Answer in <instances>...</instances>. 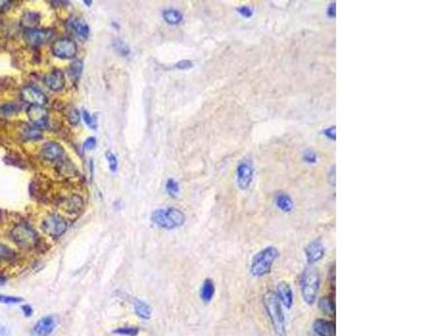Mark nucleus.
I'll return each instance as SVG.
<instances>
[{
	"instance_id": "f257e3e1",
	"label": "nucleus",
	"mask_w": 448,
	"mask_h": 336,
	"mask_svg": "<svg viewBox=\"0 0 448 336\" xmlns=\"http://www.w3.org/2000/svg\"><path fill=\"white\" fill-rule=\"evenodd\" d=\"M262 306L265 308L276 336H287L285 313L275 290L266 291L262 296Z\"/></svg>"
},
{
	"instance_id": "f03ea898",
	"label": "nucleus",
	"mask_w": 448,
	"mask_h": 336,
	"mask_svg": "<svg viewBox=\"0 0 448 336\" xmlns=\"http://www.w3.org/2000/svg\"><path fill=\"white\" fill-rule=\"evenodd\" d=\"M280 252L275 246H267L253 255L249 271L252 277L263 278L273 271L274 263L279 258Z\"/></svg>"
},
{
	"instance_id": "7ed1b4c3",
	"label": "nucleus",
	"mask_w": 448,
	"mask_h": 336,
	"mask_svg": "<svg viewBox=\"0 0 448 336\" xmlns=\"http://www.w3.org/2000/svg\"><path fill=\"white\" fill-rule=\"evenodd\" d=\"M321 288V274L314 266H308L303 271L301 277V293L304 303L313 306L317 302V296Z\"/></svg>"
},
{
	"instance_id": "20e7f679",
	"label": "nucleus",
	"mask_w": 448,
	"mask_h": 336,
	"mask_svg": "<svg viewBox=\"0 0 448 336\" xmlns=\"http://www.w3.org/2000/svg\"><path fill=\"white\" fill-rule=\"evenodd\" d=\"M151 221L162 229L173 230L182 226L186 221V217L181 210L170 207L154 211L151 214Z\"/></svg>"
},
{
	"instance_id": "39448f33",
	"label": "nucleus",
	"mask_w": 448,
	"mask_h": 336,
	"mask_svg": "<svg viewBox=\"0 0 448 336\" xmlns=\"http://www.w3.org/2000/svg\"><path fill=\"white\" fill-rule=\"evenodd\" d=\"M11 240L15 245L24 250H30L37 246L39 241L38 234L27 224H18L10 232Z\"/></svg>"
},
{
	"instance_id": "423d86ee",
	"label": "nucleus",
	"mask_w": 448,
	"mask_h": 336,
	"mask_svg": "<svg viewBox=\"0 0 448 336\" xmlns=\"http://www.w3.org/2000/svg\"><path fill=\"white\" fill-rule=\"evenodd\" d=\"M237 185L241 191L250 189L254 177V164L252 158L246 157L240 161L237 166Z\"/></svg>"
},
{
	"instance_id": "0eeeda50",
	"label": "nucleus",
	"mask_w": 448,
	"mask_h": 336,
	"mask_svg": "<svg viewBox=\"0 0 448 336\" xmlns=\"http://www.w3.org/2000/svg\"><path fill=\"white\" fill-rule=\"evenodd\" d=\"M42 229L50 237L59 238L65 233L67 229V222L61 215L50 214L43 220Z\"/></svg>"
},
{
	"instance_id": "6e6552de",
	"label": "nucleus",
	"mask_w": 448,
	"mask_h": 336,
	"mask_svg": "<svg viewBox=\"0 0 448 336\" xmlns=\"http://www.w3.org/2000/svg\"><path fill=\"white\" fill-rule=\"evenodd\" d=\"M52 53L62 59H70L77 56L78 47L74 41L70 38H59L52 44Z\"/></svg>"
},
{
	"instance_id": "1a4fd4ad",
	"label": "nucleus",
	"mask_w": 448,
	"mask_h": 336,
	"mask_svg": "<svg viewBox=\"0 0 448 336\" xmlns=\"http://www.w3.org/2000/svg\"><path fill=\"white\" fill-rule=\"evenodd\" d=\"M304 252H305L306 261L308 266H314L316 263L322 261L325 257V247L324 243L321 241V239H315L309 243H307L306 247L304 248Z\"/></svg>"
},
{
	"instance_id": "9d476101",
	"label": "nucleus",
	"mask_w": 448,
	"mask_h": 336,
	"mask_svg": "<svg viewBox=\"0 0 448 336\" xmlns=\"http://www.w3.org/2000/svg\"><path fill=\"white\" fill-rule=\"evenodd\" d=\"M276 295L281 303L282 307L286 309H291L294 306V290L291 288L290 283L287 281H280L277 287H276Z\"/></svg>"
},
{
	"instance_id": "9b49d317",
	"label": "nucleus",
	"mask_w": 448,
	"mask_h": 336,
	"mask_svg": "<svg viewBox=\"0 0 448 336\" xmlns=\"http://www.w3.org/2000/svg\"><path fill=\"white\" fill-rule=\"evenodd\" d=\"M22 98L30 106L43 107L47 102L45 94L34 86H26L22 90Z\"/></svg>"
},
{
	"instance_id": "f8f14e48",
	"label": "nucleus",
	"mask_w": 448,
	"mask_h": 336,
	"mask_svg": "<svg viewBox=\"0 0 448 336\" xmlns=\"http://www.w3.org/2000/svg\"><path fill=\"white\" fill-rule=\"evenodd\" d=\"M27 115L33 125L39 128H44L49 123V112L43 107L30 106L27 109Z\"/></svg>"
},
{
	"instance_id": "ddd939ff",
	"label": "nucleus",
	"mask_w": 448,
	"mask_h": 336,
	"mask_svg": "<svg viewBox=\"0 0 448 336\" xmlns=\"http://www.w3.org/2000/svg\"><path fill=\"white\" fill-rule=\"evenodd\" d=\"M53 36V31L47 29H36V28H31V29H27L25 31V39L28 44L33 46L41 45V44L45 43Z\"/></svg>"
},
{
	"instance_id": "4468645a",
	"label": "nucleus",
	"mask_w": 448,
	"mask_h": 336,
	"mask_svg": "<svg viewBox=\"0 0 448 336\" xmlns=\"http://www.w3.org/2000/svg\"><path fill=\"white\" fill-rule=\"evenodd\" d=\"M274 202H275L276 207H277V209L281 212V213L289 214L294 211V207H295L294 199L289 194L286 193V192H283V191L276 192V194L274 196Z\"/></svg>"
},
{
	"instance_id": "2eb2a0df",
	"label": "nucleus",
	"mask_w": 448,
	"mask_h": 336,
	"mask_svg": "<svg viewBox=\"0 0 448 336\" xmlns=\"http://www.w3.org/2000/svg\"><path fill=\"white\" fill-rule=\"evenodd\" d=\"M313 332L317 336H336L335 322L326 318H316L313 323Z\"/></svg>"
},
{
	"instance_id": "dca6fc26",
	"label": "nucleus",
	"mask_w": 448,
	"mask_h": 336,
	"mask_svg": "<svg viewBox=\"0 0 448 336\" xmlns=\"http://www.w3.org/2000/svg\"><path fill=\"white\" fill-rule=\"evenodd\" d=\"M56 327V321L53 316H45L35 324L33 333L36 336H49Z\"/></svg>"
},
{
	"instance_id": "f3484780",
	"label": "nucleus",
	"mask_w": 448,
	"mask_h": 336,
	"mask_svg": "<svg viewBox=\"0 0 448 336\" xmlns=\"http://www.w3.org/2000/svg\"><path fill=\"white\" fill-rule=\"evenodd\" d=\"M44 83L52 91H61L65 85V77L61 70H53L44 78Z\"/></svg>"
},
{
	"instance_id": "a211bd4d",
	"label": "nucleus",
	"mask_w": 448,
	"mask_h": 336,
	"mask_svg": "<svg viewBox=\"0 0 448 336\" xmlns=\"http://www.w3.org/2000/svg\"><path fill=\"white\" fill-rule=\"evenodd\" d=\"M42 156L51 162L59 161L64 156V149L59 143L55 141H49L42 148Z\"/></svg>"
},
{
	"instance_id": "6ab92c4d",
	"label": "nucleus",
	"mask_w": 448,
	"mask_h": 336,
	"mask_svg": "<svg viewBox=\"0 0 448 336\" xmlns=\"http://www.w3.org/2000/svg\"><path fill=\"white\" fill-rule=\"evenodd\" d=\"M67 27L72 30V33L77 35L80 38L86 39L87 36H89L90 28L87 26V24L81 18L71 17L69 21H67Z\"/></svg>"
},
{
	"instance_id": "aec40b11",
	"label": "nucleus",
	"mask_w": 448,
	"mask_h": 336,
	"mask_svg": "<svg viewBox=\"0 0 448 336\" xmlns=\"http://www.w3.org/2000/svg\"><path fill=\"white\" fill-rule=\"evenodd\" d=\"M215 295V285L214 281L210 278H206L204 280L199 290V297L205 304H209L212 299H213Z\"/></svg>"
},
{
	"instance_id": "412c9836",
	"label": "nucleus",
	"mask_w": 448,
	"mask_h": 336,
	"mask_svg": "<svg viewBox=\"0 0 448 336\" xmlns=\"http://www.w3.org/2000/svg\"><path fill=\"white\" fill-rule=\"evenodd\" d=\"M317 306H318V309L323 311L324 314L330 315V316H335L336 306H335L334 298L332 297L331 295L323 296V297L319 298L317 301Z\"/></svg>"
},
{
	"instance_id": "4be33fe9",
	"label": "nucleus",
	"mask_w": 448,
	"mask_h": 336,
	"mask_svg": "<svg viewBox=\"0 0 448 336\" xmlns=\"http://www.w3.org/2000/svg\"><path fill=\"white\" fill-rule=\"evenodd\" d=\"M83 207V199L78 195L71 196L69 199H66L63 204V209L70 213H78Z\"/></svg>"
},
{
	"instance_id": "5701e85b",
	"label": "nucleus",
	"mask_w": 448,
	"mask_h": 336,
	"mask_svg": "<svg viewBox=\"0 0 448 336\" xmlns=\"http://www.w3.org/2000/svg\"><path fill=\"white\" fill-rule=\"evenodd\" d=\"M134 308H135V313L138 316V317L145 319V321L150 319L151 308L147 303H145L143 301H136L134 304Z\"/></svg>"
},
{
	"instance_id": "b1692460",
	"label": "nucleus",
	"mask_w": 448,
	"mask_h": 336,
	"mask_svg": "<svg viewBox=\"0 0 448 336\" xmlns=\"http://www.w3.org/2000/svg\"><path fill=\"white\" fill-rule=\"evenodd\" d=\"M82 71H83V62L81 61V59H77V61H74L69 66V69H67V74H69V78L74 84L79 81V79L82 74Z\"/></svg>"
},
{
	"instance_id": "393cba45",
	"label": "nucleus",
	"mask_w": 448,
	"mask_h": 336,
	"mask_svg": "<svg viewBox=\"0 0 448 336\" xmlns=\"http://www.w3.org/2000/svg\"><path fill=\"white\" fill-rule=\"evenodd\" d=\"M163 18L169 25H177L183 21V15L179 10L170 8V9L163 11Z\"/></svg>"
},
{
	"instance_id": "a878e982",
	"label": "nucleus",
	"mask_w": 448,
	"mask_h": 336,
	"mask_svg": "<svg viewBox=\"0 0 448 336\" xmlns=\"http://www.w3.org/2000/svg\"><path fill=\"white\" fill-rule=\"evenodd\" d=\"M39 21H41V16L37 13H26L23 16V25L27 27V29H31L35 28L36 25H38Z\"/></svg>"
},
{
	"instance_id": "bb28decb",
	"label": "nucleus",
	"mask_w": 448,
	"mask_h": 336,
	"mask_svg": "<svg viewBox=\"0 0 448 336\" xmlns=\"http://www.w3.org/2000/svg\"><path fill=\"white\" fill-rule=\"evenodd\" d=\"M22 136L25 140H37L42 137V133L34 127L25 126L22 131Z\"/></svg>"
},
{
	"instance_id": "cd10ccee",
	"label": "nucleus",
	"mask_w": 448,
	"mask_h": 336,
	"mask_svg": "<svg viewBox=\"0 0 448 336\" xmlns=\"http://www.w3.org/2000/svg\"><path fill=\"white\" fill-rule=\"evenodd\" d=\"M16 257V252L11 248L5 245H0V263L9 262Z\"/></svg>"
},
{
	"instance_id": "c85d7f7f",
	"label": "nucleus",
	"mask_w": 448,
	"mask_h": 336,
	"mask_svg": "<svg viewBox=\"0 0 448 336\" xmlns=\"http://www.w3.org/2000/svg\"><path fill=\"white\" fill-rule=\"evenodd\" d=\"M113 333L121 336H137L139 334V329L136 326H122L114 330Z\"/></svg>"
},
{
	"instance_id": "c756f323",
	"label": "nucleus",
	"mask_w": 448,
	"mask_h": 336,
	"mask_svg": "<svg viewBox=\"0 0 448 336\" xmlns=\"http://www.w3.org/2000/svg\"><path fill=\"white\" fill-rule=\"evenodd\" d=\"M112 46H113L114 51L117 52L120 56H127L130 53L129 47H128L127 44L123 41H121V39H115L113 44H112Z\"/></svg>"
},
{
	"instance_id": "7c9ffc66",
	"label": "nucleus",
	"mask_w": 448,
	"mask_h": 336,
	"mask_svg": "<svg viewBox=\"0 0 448 336\" xmlns=\"http://www.w3.org/2000/svg\"><path fill=\"white\" fill-rule=\"evenodd\" d=\"M303 161L308 164V165H315L318 161V155L315 150L308 148L303 153Z\"/></svg>"
},
{
	"instance_id": "2f4dec72",
	"label": "nucleus",
	"mask_w": 448,
	"mask_h": 336,
	"mask_svg": "<svg viewBox=\"0 0 448 336\" xmlns=\"http://www.w3.org/2000/svg\"><path fill=\"white\" fill-rule=\"evenodd\" d=\"M166 190L168 192V194H169L170 196H173V197H176V196H177L179 193L178 183L171 178L168 179L166 183Z\"/></svg>"
},
{
	"instance_id": "473e14b6",
	"label": "nucleus",
	"mask_w": 448,
	"mask_h": 336,
	"mask_svg": "<svg viewBox=\"0 0 448 336\" xmlns=\"http://www.w3.org/2000/svg\"><path fill=\"white\" fill-rule=\"evenodd\" d=\"M237 13H238L240 16H241V17L249 19V18L252 17V16H253L254 10H253V8L250 7V6H248V5H242V6H239V7L237 8Z\"/></svg>"
},
{
	"instance_id": "72a5a7b5",
	"label": "nucleus",
	"mask_w": 448,
	"mask_h": 336,
	"mask_svg": "<svg viewBox=\"0 0 448 336\" xmlns=\"http://www.w3.org/2000/svg\"><path fill=\"white\" fill-rule=\"evenodd\" d=\"M24 299L22 297H16V296H6L0 295V304H7V305H11V304H19L22 303Z\"/></svg>"
},
{
	"instance_id": "f704fd0d",
	"label": "nucleus",
	"mask_w": 448,
	"mask_h": 336,
	"mask_svg": "<svg viewBox=\"0 0 448 336\" xmlns=\"http://www.w3.org/2000/svg\"><path fill=\"white\" fill-rule=\"evenodd\" d=\"M19 110V107L17 105H13V103H9V105H6L0 108V113L2 115H10L17 112Z\"/></svg>"
},
{
	"instance_id": "c9c22d12",
	"label": "nucleus",
	"mask_w": 448,
	"mask_h": 336,
	"mask_svg": "<svg viewBox=\"0 0 448 336\" xmlns=\"http://www.w3.org/2000/svg\"><path fill=\"white\" fill-rule=\"evenodd\" d=\"M67 118H69V121L72 123V125H78V123L80 122V119H81V114H80L78 109L72 108L69 112V114H67Z\"/></svg>"
},
{
	"instance_id": "e433bc0d",
	"label": "nucleus",
	"mask_w": 448,
	"mask_h": 336,
	"mask_svg": "<svg viewBox=\"0 0 448 336\" xmlns=\"http://www.w3.org/2000/svg\"><path fill=\"white\" fill-rule=\"evenodd\" d=\"M322 135L324 137H326L329 140H332V141H335L336 140V127L335 126H330L325 128V129L322 130Z\"/></svg>"
},
{
	"instance_id": "4c0bfd02",
	"label": "nucleus",
	"mask_w": 448,
	"mask_h": 336,
	"mask_svg": "<svg viewBox=\"0 0 448 336\" xmlns=\"http://www.w3.org/2000/svg\"><path fill=\"white\" fill-rule=\"evenodd\" d=\"M82 117H83L84 122H85V125H86L87 127L92 128V129H95V128H97V123H95L93 117H92V115L90 114V112H89V111L84 110V111H83V113H82Z\"/></svg>"
},
{
	"instance_id": "58836bf2",
	"label": "nucleus",
	"mask_w": 448,
	"mask_h": 336,
	"mask_svg": "<svg viewBox=\"0 0 448 336\" xmlns=\"http://www.w3.org/2000/svg\"><path fill=\"white\" fill-rule=\"evenodd\" d=\"M107 159L109 162V166H110V170L111 171H115L118 168V161L117 157L111 153V151H107Z\"/></svg>"
},
{
	"instance_id": "ea45409f",
	"label": "nucleus",
	"mask_w": 448,
	"mask_h": 336,
	"mask_svg": "<svg viewBox=\"0 0 448 336\" xmlns=\"http://www.w3.org/2000/svg\"><path fill=\"white\" fill-rule=\"evenodd\" d=\"M193 66H194V63L192 62L191 59H182V61H179L175 65L176 69H178V70H190Z\"/></svg>"
},
{
	"instance_id": "a19ab883",
	"label": "nucleus",
	"mask_w": 448,
	"mask_h": 336,
	"mask_svg": "<svg viewBox=\"0 0 448 336\" xmlns=\"http://www.w3.org/2000/svg\"><path fill=\"white\" fill-rule=\"evenodd\" d=\"M326 15L329 18L336 17V2L335 1L329 3V6H327V8H326Z\"/></svg>"
},
{
	"instance_id": "79ce46f5",
	"label": "nucleus",
	"mask_w": 448,
	"mask_h": 336,
	"mask_svg": "<svg viewBox=\"0 0 448 336\" xmlns=\"http://www.w3.org/2000/svg\"><path fill=\"white\" fill-rule=\"evenodd\" d=\"M95 145H97V140L93 137H90L85 140V142H84V148L87 150H92L95 147Z\"/></svg>"
},
{
	"instance_id": "37998d69",
	"label": "nucleus",
	"mask_w": 448,
	"mask_h": 336,
	"mask_svg": "<svg viewBox=\"0 0 448 336\" xmlns=\"http://www.w3.org/2000/svg\"><path fill=\"white\" fill-rule=\"evenodd\" d=\"M22 311H23L24 316H26V317H30V316L34 314L33 307H31L30 305H28V304H26V305H23V306H22Z\"/></svg>"
},
{
	"instance_id": "c03bdc74",
	"label": "nucleus",
	"mask_w": 448,
	"mask_h": 336,
	"mask_svg": "<svg viewBox=\"0 0 448 336\" xmlns=\"http://www.w3.org/2000/svg\"><path fill=\"white\" fill-rule=\"evenodd\" d=\"M335 263H333V266H331L330 268V279H331V283L335 287Z\"/></svg>"
},
{
	"instance_id": "a18cd8bd",
	"label": "nucleus",
	"mask_w": 448,
	"mask_h": 336,
	"mask_svg": "<svg viewBox=\"0 0 448 336\" xmlns=\"http://www.w3.org/2000/svg\"><path fill=\"white\" fill-rule=\"evenodd\" d=\"M6 282H7V278L5 277V276L0 275V286H3Z\"/></svg>"
},
{
	"instance_id": "49530a36",
	"label": "nucleus",
	"mask_w": 448,
	"mask_h": 336,
	"mask_svg": "<svg viewBox=\"0 0 448 336\" xmlns=\"http://www.w3.org/2000/svg\"><path fill=\"white\" fill-rule=\"evenodd\" d=\"M6 332H7L6 327H5V326H1V325H0V335H3V334H6Z\"/></svg>"
}]
</instances>
